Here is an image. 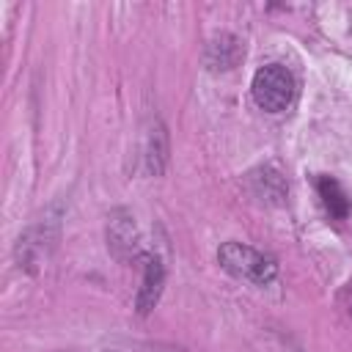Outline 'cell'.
I'll use <instances>...</instances> for the list:
<instances>
[{
	"label": "cell",
	"mask_w": 352,
	"mask_h": 352,
	"mask_svg": "<svg viewBox=\"0 0 352 352\" xmlns=\"http://www.w3.org/2000/svg\"><path fill=\"white\" fill-rule=\"evenodd\" d=\"M162 280H165L162 264L157 258H146V275H143V286L138 292V311L140 314H148L154 308V302L160 300V292H162Z\"/></svg>",
	"instance_id": "3"
},
{
	"label": "cell",
	"mask_w": 352,
	"mask_h": 352,
	"mask_svg": "<svg viewBox=\"0 0 352 352\" xmlns=\"http://www.w3.org/2000/svg\"><path fill=\"white\" fill-rule=\"evenodd\" d=\"M316 190H319V198H322V204H324V209H327L330 217L344 220L349 214V198H346V192L341 190V184L336 179L319 176L316 179Z\"/></svg>",
	"instance_id": "4"
},
{
	"label": "cell",
	"mask_w": 352,
	"mask_h": 352,
	"mask_svg": "<svg viewBox=\"0 0 352 352\" xmlns=\"http://www.w3.org/2000/svg\"><path fill=\"white\" fill-rule=\"evenodd\" d=\"M297 96V82L294 74L280 66V63H270L264 69L256 72L253 77V99L261 110L267 113H283L292 107Z\"/></svg>",
	"instance_id": "1"
},
{
	"label": "cell",
	"mask_w": 352,
	"mask_h": 352,
	"mask_svg": "<svg viewBox=\"0 0 352 352\" xmlns=\"http://www.w3.org/2000/svg\"><path fill=\"white\" fill-rule=\"evenodd\" d=\"M217 261L231 275H236L242 280H250V283H258V286L270 283L278 272V267L270 256H264V253H258V250H253L242 242H226L217 250Z\"/></svg>",
	"instance_id": "2"
}]
</instances>
